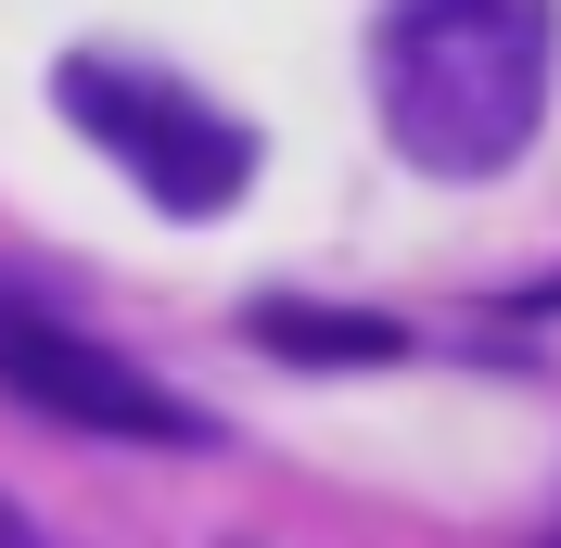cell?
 Returning a JSON list of instances; mask_svg holds the SVG:
<instances>
[{
  "label": "cell",
  "mask_w": 561,
  "mask_h": 548,
  "mask_svg": "<svg viewBox=\"0 0 561 548\" xmlns=\"http://www.w3.org/2000/svg\"><path fill=\"white\" fill-rule=\"evenodd\" d=\"M561 13L549 0H396L370 38V90L383 128L421 179H497L524 167L536 115H549Z\"/></svg>",
  "instance_id": "cell-1"
},
{
  "label": "cell",
  "mask_w": 561,
  "mask_h": 548,
  "mask_svg": "<svg viewBox=\"0 0 561 548\" xmlns=\"http://www.w3.org/2000/svg\"><path fill=\"white\" fill-rule=\"evenodd\" d=\"M51 90H65V115L103 140V153H115V167H128L167 217H217V205H243V179H255V128H243V115H217L205 90H179L167 65L77 52Z\"/></svg>",
  "instance_id": "cell-2"
},
{
  "label": "cell",
  "mask_w": 561,
  "mask_h": 548,
  "mask_svg": "<svg viewBox=\"0 0 561 548\" xmlns=\"http://www.w3.org/2000/svg\"><path fill=\"white\" fill-rule=\"evenodd\" d=\"M0 396H26L38 421H77V434H128V446H205V421L179 409L167 383L140 370L128 344L77 332L65 307H38L26 281H0Z\"/></svg>",
  "instance_id": "cell-3"
},
{
  "label": "cell",
  "mask_w": 561,
  "mask_h": 548,
  "mask_svg": "<svg viewBox=\"0 0 561 548\" xmlns=\"http://www.w3.org/2000/svg\"><path fill=\"white\" fill-rule=\"evenodd\" d=\"M255 344L307 357V370H383V357H409L396 319H357V307H255Z\"/></svg>",
  "instance_id": "cell-4"
},
{
  "label": "cell",
  "mask_w": 561,
  "mask_h": 548,
  "mask_svg": "<svg viewBox=\"0 0 561 548\" xmlns=\"http://www.w3.org/2000/svg\"><path fill=\"white\" fill-rule=\"evenodd\" d=\"M0 548H38V536H26V523H13V511H0Z\"/></svg>",
  "instance_id": "cell-5"
}]
</instances>
